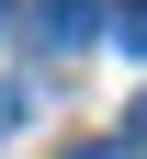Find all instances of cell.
Segmentation results:
<instances>
[{
	"label": "cell",
	"mask_w": 147,
	"mask_h": 159,
	"mask_svg": "<svg viewBox=\"0 0 147 159\" xmlns=\"http://www.w3.org/2000/svg\"><path fill=\"white\" fill-rule=\"evenodd\" d=\"M68 159H124V136H79V148H68Z\"/></svg>",
	"instance_id": "obj_3"
},
{
	"label": "cell",
	"mask_w": 147,
	"mask_h": 159,
	"mask_svg": "<svg viewBox=\"0 0 147 159\" xmlns=\"http://www.w3.org/2000/svg\"><path fill=\"white\" fill-rule=\"evenodd\" d=\"M102 34H113L124 57H147V0H113V11H102Z\"/></svg>",
	"instance_id": "obj_2"
},
{
	"label": "cell",
	"mask_w": 147,
	"mask_h": 159,
	"mask_svg": "<svg viewBox=\"0 0 147 159\" xmlns=\"http://www.w3.org/2000/svg\"><path fill=\"white\" fill-rule=\"evenodd\" d=\"M124 148H147V91H136V114H124Z\"/></svg>",
	"instance_id": "obj_4"
},
{
	"label": "cell",
	"mask_w": 147,
	"mask_h": 159,
	"mask_svg": "<svg viewBox=\"0 0 147 159\" xmlns=\"http://www.w3.org/2000/svg\"><path fill=\"white\" fill-rule=\"evenodd\" d=\"M102 34V0H45V46H91Z\"/></svg>",
	"instance_id": "obj_1"
}]
</instances>
